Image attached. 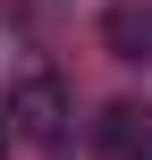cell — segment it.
Wrapping results in <instances>:
<instances>
[{
	"mask_svg": "<svg viewBox=\"0 0 152 160\" xmlns=\"http://www.w3.org/2000/svg\"><path fill=\"white\" fill-rule=\"evenodd\" d=\"M102 42H110L118 59H152V8H135V0H118V8L102 17Z\"/></svg>",
	"mask_w": 152,
	"mask_h": 160,
	"instance_id": "cell-1",
	"label": "cell"
},
{
	"mask_svg": "<svg viewBox=\"0 0 152 160\" xmlns=\"http://www.w3.org/2000/svg\"><path fill=\"white\" fill-rule=\"evenodd\" d=\"M93 143H102L110 160H135V143H144V110H135V101H110L102 127H93Z\"/></svg>",
	"mask_w": 152,
	"mask_h": 160,
	"instance_id": "cell-3",
	"label": "cell"
},
{
	"mask_svg": "<svg viewBox=\"0 0 152 160\" xmlns=\"http://www.w3.org/2000/svg\"><path fill=\"white\" fill-rule=\"evenodd\" d=\"M0 135H8V127H0Z\"/></svg>",
	"mask_w": 152,
	"mask_h": 160,
	"instance_id": "cell-4",
	"label": "cell"
},
{
	"mask_svg": "<svg viewBox=\"0 0 152 160\" xmlns=\"http://www.w3.org/2000/svg\"><path fill=\"white\" fill-rule=\"evenodd\" d=\"M8 118H25V135H34V143H51V135H59V84H51V76H34V84L17 93V110H8Z\"/></svg>",
	"mask_w": 152,
	"mask_h": 160,
	"instance_id": "cell-2",
	"label": "cell"
}]
</instances>
